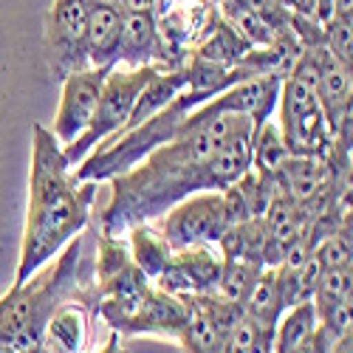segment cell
I'll return each mask as SVG.
<instances>
[{
    "label": "cell",
    "mask_w": 353,
    "mask_h": 353,
    "mask_svg": "<svg viewBox=\"0 0 353 353\" xmlns=\"http://www.w3.org/2000/svg\"><path fill=\"white\" fill-rule=\"evenodd\" d=\"M88 9L91 0H54L46 14V57L54 79L91 68L88 63Z\"/></svg>",
    "instance_id": "obj_5"
},
{
    "label": "cell",
    "mask_w": 353,
    "mask_h": 353,
    "mask_svg": "<svg viewBox=\"0 0 353 353\" xmlns=\"http://www.w3.org/2000/svg\"><path fill=\"white\" fill-rule=\"evenodd\" d=\"M221 272H223V254L218 243L172 249L153 285L170 294H181V297H187V294H207L218 288Z\"/></svg>",
    "instance_id": "obj_6"
},
{
    "label": "cell",
    "mask_w": 353,
    "mask_h": 353,
    "mask_svg": "<svg viewBox=\"0 0 353 353\" xmlns=\"http://www.w3.org/2000/svg\"><path fill=\"white\" fill-rule=\"evenodd\" d=\"M91 3H99V0H91ZM108 3H119V0H108Z\"/></svg>",
    "instance_id": "obj_27"
},
{
    "label": "cell",
    "mask_w": 353,
    "mask_h": 353,
    "mask_svg": "<svg viewBox=\"0 0 353 353\" xmlns=\"http://www.w3.org/2000/svg\"><path fill=\"white\" fill-rule=\"evenodd\" d=\"M353 28H350V20L345 17H331L322 23V40H325V48L336 57V60L342 63H353Z\"/></svg>",
    "instance_id": "obj_23"
},
{
    "label": "cell",
    "mask_w": 353,
    "mask_h": 353,
    "mask_svg": "<svg viewBox=\"0 0 353 353\" xmlns=\"http://www.w3.org/2000/svg\"><path fill=\"white\" fill-rule=\"evenodd\" d=\"M187 314H190L187 297H181V294H170L159 285H150L144 294L141 305H139V311H136L130 336L159 334V336H170V339L179 342V336L184 331V322H187Z\"/></svg>",
    "instance_id": "obj_9"
},
{
    "label": "cell",
    "mask_w": 353,
    "mask_h": 353,
    "mask_svg": "<svg viewBox=\"0 0 353 353\" xmlns=\"http://www.w3.org/2000/svg\"><path fill=\"white\" fill-rule=\"evenodd\" d=\"M350 288H353V269L350 266H339V269H322L316 288H314V308L316 316L325 314L328 308H334L336 303L350 300Z\"/></svg>",
    "instance_id": "obj_21"
},
{
    "label": "cell",
    "mask_w": 353,
    "mask_h": 353,
    "mask_svg": "<svg viewBox=\"0 0 353 353\" xmlns=\"http://www.w3.org/2000/svg\"><path fill=\"white\" fill-rule=\"evenodd\" d=\"M119 32H122V9L119 3H91L88 9V63L94 68L119 65Z\"/></svg>",
    "instance_id": "obj_10"
},
{
    "label": "cell",
    "mask_w": 353,
    "mask_h": 353,
    "mask_svg": "<svg viewBox=\"0 0 353 353\" xmlns=\"http://www.w3.org/2000/svg\"><path fill=\"white\" fill-rule=\"evenodd\" d=\"M108 71L110 68H94L91 65L85 71H74L63 79L60 108H57V119L51 128V133L60 139V144L74 141L77 136L85 133L88 125H91Z\"/></svg>",
    "instance_id": "obj_7"
},
{
    "label": "cell",
    "mask_w": 353,
    "mask_h": 353,
    "mask_svg": "<svg viewBox=\"0 0 353 353\" xmlns=\"http://www.w3.org/2000/svg\"><path fill=\"white\" fill-rule=\"evenodd\" d=\"M350 6H353V0H334V17L350 20Z\"/></svg>",
    "instance_id": "obj_26"
},
{
    "label": "cell",
    "mask_w": 353,
    "mask_h": 353,
    "mask_svg": "<svg viewBox=\"0 0 353 353\" xmlns=\"http://www.w3.org/2000/svg\"><path fill=\"white\" fill-rule=\"evenodd\" d=\"M218 14L226 23H232L234 28H238V32L254 48H272L277 43V37H280V32H277V28L266 17H260L257 12H252V9L241 6V3H234V0H218Z\"/></svg>",
    "instance_id": "obj_16"
},
{
    "label": "cell",
    "mask_w": 353,
    "mask_h": 353,
    "mask_svg": "<svg viewBox=\"0 0 353 353\" xmlns=\"http://www.w3.org/2000/svg\"><path fill=\"white\" fill-rule=\"evenodd\" d=\"M161 71L164 68H159V65H136V68L113 65L108 71L91 125L85 128L82 136H77L74 141L63 144V156L68 159L71 167H77L102 139L113 136L128 122V116H130V110H133V105H136V99L141 94V88Z\"/></svg>",
    "instance_id": "obj_3"
},
{
    "label": "cell",
    "mask_w": 353,
    "mask_h": 353,
    "mask_svg": "<svg viewBox=\"0 0 353 353\" xmlns=\"http://www.w3.org/2000/svg\"><path fill=\"white\" fill-rule=\"evenodd\" d=\"M156 0H119L122 12H153Z\"/></svg>",
    "instance_id": "obj_25"
},
{
    "label": "cell",
    "mask_w": 353,
    "mask_h": 353,
    "mask_svg": "<svg viewBox=\"0 0 353 353\" xmlns=\"http://www.w3.org/2000/svg\"><path fill=\"white\" fill-rule=\"evenodd\" d=\"M229 91H221L210 102L198 105L170 141L159 144L136 167L110 179L108 203L97 218V229L105 234H125L133 223L164 215L172 203L187 195L218 190L210 159L252 116L232 108Z\"/></svg>",
    "instance_id": "obj_1"
},
{
    "label": "cell",
    "mask_w": 353,
    "mask_h": 353,
    "mask_svg": "<svg viewBox=\"0 0 353 353\" xmlns=\"http://www.w3.org/2000/svg\"><path fill=\"white\" fill-rule=\"evenodd\" d=\"M314 257L319 260L322 269H339V266H350L353 257V243H350V221H345L336 232H331L328 238H322L314 246Z\"/></svg>",
    "instance_id": "obj_22"
},
{
    "label": "cell",
    "mask_w": 353,
    "mask_h": 353,
    "mask_svg": "<svg viewBox=\"0 0 353 353\" xmlns=\"http://www.w3.org/2000/svg\"><path fill=\"white\" fill-rule=\"evenodd\" d=\"M187 305H190V314H187V322H184V331L179 336V345L184 350H192V353H212V350H221V334L215 328V322L210 319V314L198 305V300L192 294H187Z\"/></svg>",
    "instance_id": "obj_18"
},
{
    "label": "cell",
    "mask_w": 353,
    "mask_h": 353,
    "mask_svg": "<svg viewBox=\"0 0 353 353\" xmlns=\"http://www.w3.org/2000/svg\"><path fill=\"white\" fill-rule=\"evenodd\" d=\"M234 3H241L252 12H257L260 17H266L277 32L288 28V17H291V9L285 6V0H234Z\"/></svg>",
    "instance_id": "obj_24"
},
{
    "label": "cell",
    "mask_w": 353,
    "mask_h": 353,
    "mask_svg": "<svg viewBox=\"0 0 353 353\" xmlns=\"http://www.w3.org/2000/svg\"><path fill=\"white\" fill-rule=\"evenodd\" d=\"M266 226H263V218H246L232 223L218 241V249L223 257H234V260H252L257 266H263V257H266Z\"/></svg>",
    "instance_id": "obj_12"
},
{
    "label": "cell",
    "mask_w": 353,
    "mask_h": 353,
    "mask_svg": "<svg viewBox=\"0 0 353 353\" xmlns=\"http://www.w3.org/2000/svg\"><path fill=\"white\" fill-rule=\"evenodd\" d=\"M288 147L280 136V128L266 119L252 130V167L257 172H274L285 159H288Z\"/></svg>",
    "instance_id": "obj_19"
},
{
    "label": "cell",
    "mask_w": 353,
    "mask_h": 353,
    "mask_svg": "<svg viewBox=\"0 0 353 353\" xmlns=\"http://www.w3.org/2000/svg\"><path fill=\"white\" fill-rule=\"evenodd\" d=\"M32 130V179L20 263L14 272L17 285L40 272L74 234L88 226L99 192V181H77L74 167L63 156L60 139L48 128L37 122Z\"/></svg>",
    "instance_id": "obj_2"
},
{
    "label": "cell",
    "mask_w": 353,
    "mask_h": 353,
    "mask_svg": "<svg viewBox=\"0 0 353 353\" xmlns=\"http://www.w3.org/2000/svg\"><path fill=\"white\" fill-rule=\"evenodd\" d=\"M243 311H246L252 319L263 322V325L277 328V322H280V316H283L285 305H283L280 291H277L274 269H269V266H266V269H260V274H257L254 285L249 288L246 300H243Z\"/></svg>",
    "instance_id": "obj_15"
},
{
    "label": "cell",
    "mask_w": 353,
    "mask_h": 353,
    "mask_svg": "<svg viewBox=\"0 0 353 353\" xmlns=\"http://www.w3.org/2000/svg\"><path fill=\"white\" fill-rule=\"evenodd\" d=\"M156 229L167 241L170 249H187V246H203L218 243L221 234L229 229V212L223 203V192L203 190L195 195H187L184 201L153 218Z\"/></svg>",
    "instance_id": "obj_4"
},
{
    "label": "cell",
    "mask_w": 353,
    "mask_h": 353,
    "mask_svg": "<svg viewBox=\"0 0 353 353\" xmlns=\"http://www.w3.org/2000/svg\"><path fill=\"white\" fill-rule=\"evenodd\" d=\"M91 311L97 314L94 305L68 300L57 308L46 325L43 334V350H60V353H74L85 350L88 345V322H91Z\"/></svg>",
    "instance_id": "obj_11"
},
{
    "label": "cell",
    "mask_w": 353,
    "mask_h": 353,
    "mask_svg": "<svg viewBox=\"0 0 353 353\" xmlns=\"http://www.w3.org/2000/svg\"><path fill=\"white\" fill-rule=\"evenodd\" d=\"M316 328V308L311 300H303L283 311L274 334V350L277 353H291V350H305L311 334Z\"/></svg>",
    "instance_id": "obj_14"
},
{
    "label": "cell",
    "mask_w": 353,
    "mask_h": 353,
    "mask_svg": "<svg viewBox=\"0 0 353 353\" xmlns=\"http://www.w3.org/2000/svg\"><path fill=\"white\" fill-rule=\"evenodd\" d=\"M274 334L277 328L263 325V322L252 319L246 311L238 316V322L229 328L223 336L221 350H238V353H269L274 350Z\"/></svg>",
    "instance_id": "obj_17"
},
{
    "label": "cell",
    "mask_w": 353,
    "mask_h": 353,
    "mask_svg": "<svg viewBox=\"0 0 353 353\" xmlns=\"http://www.w3.org/2000/svg\"><path fill=\"white\" fill-rule=\"evenodd\" d=\"M125 234H130V241H128V249H130V257L136 260V266L150 277L156 280L164 269V263L170 257V246L167 241L161 238V232L156 229L153 221H141V223H133Z\"/></svg>",
    "instance_id": "obj_13"
},
{
    "label": "cell",
    "mask_w": 353,
    "mask_h": 353,
    "mask_svg": "<svg viewBox=\"0 0 353 353\" xmlns=\"http://www.w3.org/2000/svg\"><path fill=\"white\" fill-rule=\"evenodd\" d=\"M119 65H159L170 71V57L159 34L153 12H122L119 32Z\"/></svg>",
    "instance_id": "obj_8"
},
{
    "label": "cell",
    "mask_w": 353,
    "mask_h": 353,
    "mask_svg": "<svg viewBox=\"0 0 353 353\" xmlns=\"http://www.w3.org/2000/svg\"><path fill=\"white\" fill-rule=\"evenodd\" d=\"M260 269H266V266H257V263L252 260H234V257H223V272H221V280H218V294L232 303H241L246 300V294L249 288L254 285Z\"/></svg>",
    "instance_id": "obj_20"
}]
</instances>
